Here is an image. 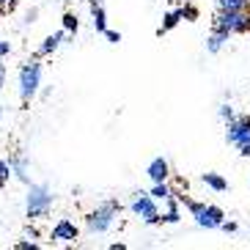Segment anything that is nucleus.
Returning a JSON list of instances; mask_svg holds the SVG:
<instances>
[{"label": "nucleus", "mask_w": 250, "mask_h": 250, "mask_svg": "<svg viewBox=\"0 0 250 250\" xmlns=\"http://www.w3.org/2000/svg\"><path fill=\"white\" fill-rule=\"evenodd\" d=\"M176 198L182 201V204L187 206V212L195 217V226H198V228L214 231V228H220L223 223H226V212H223L220 206L201 204V201H192V198H187V195H179V192H176Z\"/></svg>", "instance_id": "f03ea898"}, {"label": "nucleus", "mask_w": 250, "mask_h": 250, "mask_svg": "<svg viewBox=\"0 0 250 250\" xmlns=\"http://www.w3.org/2000/svg\"><path fill=\"white\" fill-rule=\"evenodd\" d=\"M42 72H44V66L39 63V58L22 63V69H20V99H22V102H30V99L39 94Z\"/></svg>", "instance_id": "39448f33"}, {"label": "nucleus", "mask_w": 250, "mask_h": 250, "mask_svg": "<svg viewBox=\"0 0 250 250\" xmlns=\"http://www.w3.org/2000/svg\"><path fill=\"white\" fill-rule=\"evenodd\" d=\"M6 6H11V0H0V8H6Z\"/></svg>", "instance_id": "7c9ffc66"}, {"label": "nucleus", "mask_w": 250, "mask_h": 250, "mask_svg": "<svg viewBox=\"0 0 250 250\" xmlns=\"http://www.w3.org/2000/svg\"><path fill=\"white\" fill-rule=\"evenodd\" d=\"M91 25H94L96 33H104V30H107V14H104V8L99 6V3L91 6Z\"/></svg>", "instance_id": "2eb2a0df"}, {"label": "nucleus", "mask_w": 250, "mask_h": 250, "mask_svg": "<svg viewBox=\"0 0 250 250\" xmlns=\"http://www.w3.org/2000/svg\"><path fill=\"white\" fill-rule=\"evenodd\" d=\"M168 3H176V0H168Z\"/></svg>", "instance_id": "f704fd0d"}, {"label": "nucleus", "mask_w": 250, "mask_h": 250, "mask_svg": "<svg viewBox=\"0 0 250 250\" xmlns=\"http://www.w3.org/2000/svg\"><path fill=\"white\" fill-rule=\"evenodd\" d=\"M14 179V170H11V162L8 160H0V187H6L8 182Z\"/></svg>", "instance_id": "aec40b11"}, {"label": "nucleus", "mask_w": 250, "mask_h": 250, "mask_svg": "<svg viewBox=\"0 0 250 250\" xmlns=\"http://www.w3.org/2000/svg\"><path fill=\"white\" fill-rule=\"evenodd\" d=\"M102 36L107 39V42H110V44H118V42H121V33H118V30H110V28L104 30Z\"/></svg>", "instance_id": "5701e85b"}, {"label": "nucleus", "mask_w": 250, "mask_h": 250, "mask_svg": "<svg viewBox=\"0 0 250 250\" xmlns=\"http://www.w3.org/2000/svg\"><path fill=\"white\" fill-rule=\"evenodd\" d=\"M69 33L63 28L61 30H55V33H50V36L44 39V42H42V44H39V50H36V58H50L52 52L58 50L61 44H63V39H66Z\"/></svg>", "instance_id": "1a4fd4ad"}, {"label": "nucleus", "mask_w": 250, "mask_h": 250, "mask_svg": "<svg viewBox=\"0 0 250 250\" xmlns=\"http://www.w3.org/2000/svg\"><path fill=\"white\" fill-rule=\"evenodd\" d=\"M39 242L36 239H25V242H17V250H36Z\"/></svg>", "instance_id": "b1692460"}, {"label": "nucleus", "mask_w": 250, "mask_h": 250, "mask_svg": "<svg viewBox=\"0 0 250 250\" xmlns=\"http://www.w3.org/2000/svg\"><path fill=\"white\" fill-rule=\"evenodd\" d=\"M50 239L55 245H72V242H77V239H80V228H77V223H74V220L61 217V220L52 226Z\"/></svg>", "instance_id": "6e6552de"}, {"label": "nucleus", "mask_w": 250, "mask_h": 250, "mask_svg": "<svg viewBox=\"0 0 250 250\" xmlns=\"http://www.w3.org/2000/svg\"><path fill=\"white\" fill-rule=\"evenodd\" d=\"M25 236H28V239H39V228L28 226V231H25Z\"/></svg>", "instance_id": "bb28decb"}, {"label": "nucleus", "mask_w": 250, "mask_h": 250, "mask_svg": "<svg viewBox=\"0 0 250 250\" xmlns=\"http://www.w3.org/2000/svg\"><path fill=\"white\" fill-rule=\"evenodd\" d=\"M146 173H148L151 182H168L170 179V162L165 160V157H154V160L148 162Z\"/></svg>", "instance_id": "9d476101"}, {"label": "nucleus", "mask_w": 250, "mask_h": 250, "mask_svg": "<svg viewBox=\"0 0 250 250\" xmlns=\"http://www.w3.org/2000/svg\"><path fill=\"white\" fill-rule=\"evenodd\" d=\"M129 212H132L138 220H143L146 226H160V223H162L160 201H157L151 192H143V190L135 192L132 201H129Z\"/></svg>", "instance_id": "20e7f679"}, {"label": "nucleus", "mask_w": 250, "mask_h": 250, "mask_svg": "<svg viewBox=\"0 0 250 250\" xmlns=\"http://www.w3.org/2000/svg\"><path fill=\"white\" fill-rule=\"evenodd\" d=\"M250 0H217V11H248Z\"/></svg>", "instance_id": "f3484780"}, {"label": "nucleus", "mask_w": 250, "mask_h": 250, "mask_svg": "<svg viewBox=\"0 0 250 250\" xmlns=\"http://www.w3.org/2000/svg\"><path fill=\"white\" fill-rule=\"evenodd\" d=\"M0 118H3V107H0Z\"/></svg>", "instance_id": "72a5a7b5"}, {"label": "nucleus", "mask_w": 250, "mask_h": 250, "mask_svg": "<svg viewBox=\"0 0 250 250\" xmlns=\"http://www.w3.org/2000/svg\"><path fill=\"white\" fill-rule=\"evenodd\" d=\"M217 116H220L223 121H226V124H228V121H234V118H236V113H234V107H231V104H228V102H223L220 107H217Z\"/></svg>", "instance_id": "412c9836"}, {"label": "nucleus", "mask_w": 250, "mask_h": 250, "mask_svg": "<svg viewBox=\"0 0 250 250\" xmlns=\"http://www.w3.org/2000/svg\"><path fill=\"white\" fill-rule=\"evenodd\" d=\"M0 30H3V8H0Z\"/></svg>", "instance_id": "2f4dec72"}, {"label": "nucleus", "mask_w": 250, "mask_h": 250, "mask_svg": "<svg viewBox=\"0 0 250 250\" xmlns=\"http://www.w3.org/2000/svg\"><path fill=\"white\" fill-rule=\"evenodd\" d=\"M36 17H39V8H30V11H28V17H25V20H28V22H36Z\"/></svg>", "instance_id": "cd10ccee"}, {"label": "nucleus", "mask_w": 250, "mask_h": 250, "mask_svg": "<svg viewBox=\"0 0 250 250\" xmlns=\"http://www.w3.org/2000/svg\"><path fill=\"white\" fill-rule=\"evenodd\" d=\"M124 248H126L124 242H113V245H110V250H124Z\"/></svg>", "instance_id": "c756f323"}, {"label": "nucleus", "mask_w": 250, "mask_h": 250, "mask_svg": "<svg viewBox=\"0 0 250 250\" xmlns=\"http://www.w3.org/2000/svg\"><path fill=\"white\" fill-rule=\"evenodd\" d=\"M8 162H11L14 179H20L22 184H30V165H28V160H25V154H11Z\"/></svg>", "instance_id": "9b49d317"}, {"label": "nucleus", "mask_w": 250, "mask_h": 250, "mask_svg": "<svg viewBox=\"0 0 250 250\" xmlns=\"http://www.w3.org/2000/svg\"><path fill=\"white\" fill-rule=\"evenodd\" d=\"M226 140L239 148L242 157H250V116H236L226 124Z\"/></svg>", "instance_id": "0eeeda50"}, {"label": "nucleus", "mask_w": 250, "mask_h": 250, "mask_svg": "<svg viewBox=\"0 0 250 250\" xmlns=\"http://www.w3.org/2000/svg\"><path fill=\"white\" fill-rule=\"evenodd\" d=\"M151 195H154L157 201H168L170 195H173V187H170L168 182H154V187H151Z\"/></svg>", "instance_id": "6ab92c4d"}, {"label": "nucleus", "mask_w": 250, "mask_h": 250, "mask_svg": "<svg viewBox=\"0 0 250 250\" xmlns=\"http://www.w3.org/2000/svg\"><path fill=\"white\" fill-rule=\"evenodd\" d=\"M223 231H226V234H236V228H239V226H236V223H231V220H226V223H223Z\"/></svg>", "instance_id": "a878e982"}, {"label": "nucleus", "mask_w": 250, "mask_h": 250, "mask_svg": "<svg viewBox=\"0 0 250 250\" xmlns=\"http://www.w3.org/2000/svg\"><path fill=\"white\" fill-rule=\"evenodd\" d=\"M88 3H91V6H94V3H102V0H88Z\"/></svg>", "instance_id": "473e14b6"}, {"label": "nucleus", "mask_w": 250, "mask_h": 250, "mask_svg": "<svg viewBox=\"0 0 250 250\" xmlns=\"http://www.w3.org/2000/svg\"><path fill=\"white\" fill-rule=\"evenodd\" d=\"M118 212H121V204H118L116 198L104 201V204H99L96 209H91V212L85 214V228H88L91 234H104V231L113 228Z\"/></svg>", "instance_id": "7ed1b4c3"}, {"label": "nucleus", "mask_w": 250, "mask_h": 250, "mask_svg": "<svg viewBox=\"0 0 250 250\" xmlns=\"http://www.w3.org/2000/svg\"><path fill=\"white\" fill-rule=\"evenodd\" d=\"M8 55H11V44L8 42H0V61L8 58Z\"/></svg>", "instance_id": "393cba45"}, {"label": "nucleus", "mask_w": 250, "mask_h": 250, "mask_svg": "<svg viewBox=\"0 0 250 250\" xmlns=\"http://www.w3.org/2000/svg\"><path fill=\"white\" fill-rule=\"evenodd\" d=\"M63 3H69V0H63Z\"/></svg>", "instance_id": "c9c22d12"}, {"label": "nucleus", "mask_w": 250, "mask_h": 250, "mask_svg": "<svg viewBox=\"0 0 250 250\" xmlns=\"http://www.w3.org/2000/svg\"><path fill=\"white\" fill-rule=\"evenodd\" d=\"M61 28L66 30L69 36H74V33L80 30V20H77V14H74V11H66V14L61 17Z\"/></svg>", "instance_id": "a211bd4d"}, {"label": "nucleus", "mask_w": 250, "mask_h": 250, "mask_svg": "<svg viewBox=\"0 0 250 250\" xmlns=\"http://www.w3.org/2000/svg\"><path fill=\"white\" fill-rule=\"evenodd\" d=\"M184 17H182V8H170L168 14L162 17V25L157 28V36H162V33H168V30H173L179 22H182Z\"/></svg>", "instance_id": "ddd939ff"}, {"label": "nucleus", "mask_w": 250, "mask_h": 250, "mask_svg": "<svg viewBox=\"0 0 250 250\" xmlns=\"http://www.w3.org/2000/svg\"><path fill=\"white\" fill-rule=\"evenodd\" d=\"M214 30H223L228 36L234 33H248L250 30V8L248 11H217L212 20Z\"/></svg>", "instance_id": "423d86ee"}, {"label": "nucleus", "mask_w": 250, "mask_h": 250, "mask_svg": "<svg viewBox=\"0 0 250 250\" xmlns=\"http://www.w3.org/2000/svg\"><path fill=\"white\" fill-rule=\"evenodd\" d=\"M201 182H204L212 192H226L228 190V182L220 176V173H212V170H209V173H204V176H201Z\"/></svg>", "instance_id": "dca6fc26"}, {"label": "nucleus", "mask_w": 250, "mask_h": 250, "mask_svg": "<svg viewBox=\"0 0 250 250\" xmlns=\"http://www.w3.org/2000/svg\"><path fill=\"white\" fill-rule=\"evenodd\" d=\"M55 206V192L47 184H28V195H25V217L28 220H42L52 212Z\"/></svg>", "instance_id": "f257e3e1"}, {"label": "nucleus", "mask_w": 250, "mask_h": 250, "mask_svg": "<svg viewBox=\"0 0 250 250\" xmlns=\"http://www.w3.org/2000/svg\"><path fill=\"white\" fill-rule=\"evenodd\" d=\"M226 44H228V33L212 28V33H209V39H206V52H212L214 55V52H220Z\"/></svg>", "instance_id": "4468645a"}, {"label": "nucleus", "mask_w": 250, "mask_h": 250, "mask_svg": "<svg viewBox=\"0 0 250 250\" xmlns=\"http://www.w3.org/2000/svg\"><path fill=\"white\" fill-rule=\"evenodd\" d=\"M3 83H6V66L0 63V88H3Z\"/></svg>", "instance_id": "c85d7f7f"}, {"label": "nucleus", "mask_w": 250, "mask_h": 250, "mask_svg": "<svg viewBox=\"0 0 250 250\" xmlns=\"http://www.w3.org/2000/svg\"><path fill=\"white\" fill-rule=\"evenodd\" d=\"M182 17L187 20V22H195V20H198V8L187 3V6H182Z\"/></svg>", "instance_id": "4be33fe9"}, {"label": "nucleus", "mask_w": 250, "mask_h": 250, "mask_svg": "<svg viewBox=\"0 0 250 250\" xmlns=\"http://www.w3.org/2000/svg\"><path fill=\"white\" fill-rule=\"evenodd\" d=\"M165 204H168V209L162 212V223H168V226H176V223L182 220V201H179V198H176V192H173V195H170Z\"/></svg>", "instance_id": "f8f14e48"}]
</instances>
